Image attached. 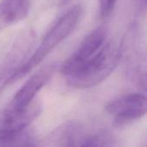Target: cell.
<instances>
[{
	"instance_id": "6da1fadb",
	"label": "cell",
	"mask_w": 147,
	"mask_h": 147,
	"mask_svg": "<svg viewBox=\"0 0 147 147\" xmlns=\"http://www.w3.org/2000/svg\"><path fill=\"white\" fill-rule=\"evenodd\" d=\"M121 59L120 46L106 42L94 56L82 62L66 59L60 67L67 84L75 89H88L103 82L115 70Z\"/></svg>"
},
{
	"instance_id": "7a4b0ae2",
	"label": "cell",
	"mask_w": 147,
	"mask_h": 147,
	"mask_svg": "<svg viewBox=\"0 0 147 147\" xmlns=\"http://www.w3.org/2000/svg\"><path fill=\"white\" fill-rule=\"evenodd\" d=\"M83 13L81 5H75L62 15L47 31L41 40L38 48L32 56L20 65L10 76L8 85L25 77L36 67L57 46L65 40L75 29Z\"/></svg>"
},
{
	"instance_id": "3957f363",
	"label": "cell",
	"mask_w": 147,
	"mask_h": 147,
	"mask_svg": "<svg viewBox=\"0 0 147 147\" xmlns=\"http://www.w3.org/2000/svg\"><path fill=\"white\" fill-rule=\"evenodd\" d=\"M146 97L141 93L121 96L109 101L106 105V111L113 116L114 125L117 127L140 120L146 115Z\"/></svg>"
},
{
	"instance_id": "277c9868",
	"label": "cell",
	"mask_w": 147,
	"mask_h": 147,
	"mask_svg": "<svg viewBox=\"0 0 147 147\" xmlns=\"http://www.w3.org/2000/svg\"><path fill=\"white\" fill-rule=\"evenodd\" d=\"M35 40L34 31L28 28L22 30L16 39L3 62L0 65V96L16 68L23 63Z\"/></svg>"
},
{
	"instance_id": "5b68a950",
	"label": "cell",
	"mask_w": 147,
	"mask_h": 147,
	"mask_svg": "<svg viewBox=\"0 0 147 147\" xmlns=\"http://www.w3.org/2000/svg\"><path fill=\"white\" fill-rule=\"evenodd\" d=\"M40 113L41 105L37 101L21 109L9 106L0 112V138L28 128Z\"/></svg>"
},
{
	"instance_id": "8992f818",
	"label": "cell",
	"mask_w": 147,
	"mask_h": 147,
	"mask_svg": "<svg viewBox=\"0 0 147 147\" xmlns=\"http://www.w3.org/2000/svg\"><path fill=\"white\" fill-rule=\"evenodd\" d=\"M55 70L56 65L50 64L36 71L15 94L9 106L16 109H21L30 105L34 102L37 93L50 80Z\"/></svg>"
},
{
	"instance_id": "52a82bcc",
	"label": "cell",
	"mask_w": 147,
	"mask_h": 147,
	"mask_svg": "<svg viewBox=\"0 0 147 147\" xmlns=\"http://www.w3.org/2000/svg\"><path fill=\"white\" fill-rule=\"evenodd\" d=\"M84 139L83 126L77 121H68L53 129L37 147H79Z\"/></svg>"
},
{
	"instance_id": "ba28073f",
	"label": "cell",
	"mask_w": 147,
	"mask_h": 147,
	"mask_svg": "<svg viewBox=\"0 0 147 147\" xmlns=\"http://www.w3.org/2000/svg\"><path fill=\"white\" fill-rule=\"evenodd\" d=\"M107 40V29L103 26L97 27L88 34L77 51L71 54L68 59L74 62H82L98 53L104 46Z\"/></svg>"
},
{
	"instance_id": "9c48e42d",
	"label": "cell",
	"mask_w": 147,
	"mask_h": 147,
	"mask_svg": "<svg viewBox=\"0 0 147 147\" xmlns=\"http://www.w3.org/2000/svg\"><path fill=\"white\" fill-rule=\"evenodd\" d=\"M29 8L28 0H2L0 2V32L26 18Z\"/></svg>"
},
{
	"instance_id": "30bf717a",
	"label": "cell",
	"mask_w": 147,
	"mask_h": 147,
	"mask_svg": "<svg viewBox=\"0 0 147 147\" xmlns=\"http://www.w3.org/2000/svg\"><path fill=\"white\" fill-rule=\"evenodd\" d=\"M36 137L30 129L26 128L18 133L0 138V147H37Z\"/></svg>"
},
{
	"instance_id": "8fae6325",
	"label": "cell",
	"mask_w": 147,
	"mask_h": 147,
	"mask_svg": "<svg viewBox=\"0 0 147 147\" xmlns=\"http://www.w3.org/2000/svg\"><path fill=\"white\" fill-rule=\"evenodd\" d=\"M115 140L108 132H99L85 138L79 147H114Z\"/></svg>"
},
{
	"instance_id": "7c38bea8",
	"label": "cell",
	"mask_w": 147,
	"mask_h": 147,
	"mask_svg": "<svg viewBox=\"0 0 147 147\" xmlns=\"http://www.w3.org/2000/svg\"><path fill=\"white\" fill-rule=\"evenodd\" d=\"M100 16L102 18H108L113 12L117 0H98Z\"/></svg>"
},
{
	"instance_id": "4fadbf2b",
	"label": "cell",
	"mask_w": 147,
	"mask_h": 147,
	"mask_svg": "<svg viewBox=\"0 0 147 147\" xmlns=\"http://www.w3.org/2000/svg\"><path fill=\"white\" fill-rule=\"evenodd\" d=\"M134 2V3L139 7V9L140 10H146V0H132Z\"/></svg>"
},
{
	"instance_id": "5bb4252c",
	"label": "cell",
	"mask_w": 147,
	"mask_h": 147,
	"mask_svg": "<svg viewBox=\"0 0 147 147\" xmlns=\"http://www.w3.org/2000/svg\"><path fill=\"white\" fill-rule=\"evenodd\" d=\"M71 1V0H59L58 4H59V6H65V5L68 4Z\"/></svg>"
}]
</instances>
